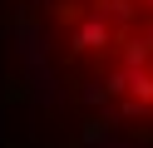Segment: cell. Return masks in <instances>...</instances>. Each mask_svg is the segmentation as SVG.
I'll return each mask as SVG.
<instances>
[{"label": "cell", "instance_id": "6da1fadb", "mask_svg": "<svg viewBox=\"0 0 153 148\" xmlns=\"http://www.w3.org/2000/svg\"><path fill=\"white\" fill-rule=\"evenodd\" d=\"M64 79L119 123H153V0H45Z\"/></svg>", "mask_w": 153, "mask_h": 148}]
</instances>
